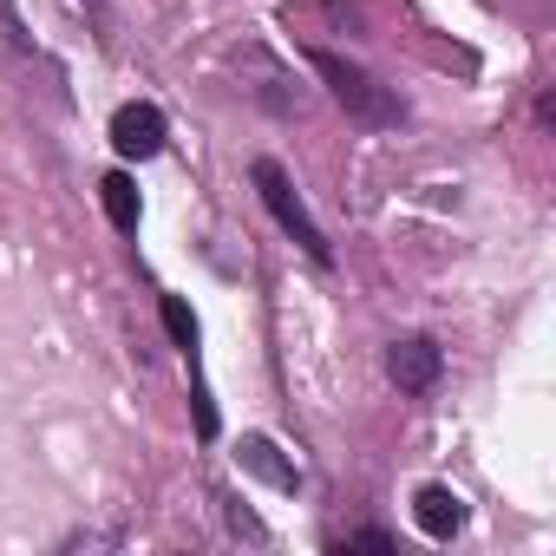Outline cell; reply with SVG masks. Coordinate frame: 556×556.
Wrapping results in <instances>:
<instances>
[{"instance_id": "6da1fadb", "label": "cell", "mask_w": 556, "mask_h": 556, "mask_svg": "<svg viewBox=\"0 0 556 556\" xmlns=\"http://www.w3.org/2000/svg\"><path fill=\"white\" fill-rule=\"evenodd\" d=\"M308 66L328 79V92L341 99V112L354 118V125H367V131H387V125H400L406 118V105L374 79V73H361L354 60H341V53H328V47H315L308 53Z\"/></svg>"}, {"instance_id": "7a4b0ae2", "label": "cell", "mask_w": 556, "mask_h": 556, "mask_svg": "<svg viewBox=\"0 0 556 556\" xmlns=\"http://www.w3.org/2000/svg\"><path fill=\"white\" fill-rule=\"evenodd\" d=\"M249 177H255V197L268 203V216L282 223V229H289V236H295V242H302V249H308V255H315L321 268H328V262H334V249H328V236L315 229V216L302 210V197H295L289 170L275 164V157H255V170H249Z\"/></svg>"}, {"instance_id": "3957f363", "label": "cell", "mask_w": 556, "mask_h": 556, "mask_svg": "<svg viewBox=\"0 0 556 556\" xmlns=\"http://www.w3.org/2000/svg\"><path fill=\"white\" fill-rule=\"evenodd\" d=\"M387 374H393L400 393H432L439 374H445V354H439V341H426V334H400V341L387 348Z\"/></svg>"}, {"instance_id": "277c9868", "label": "cell", "mask_w": 556, "mask_h": 556, "mask_svg": "<svg viewBox=\"0 0 556 556\" xmlns=\"http://www.w3.org/2000/svg\"><path fill=\"white\" fill-rule=\"evenodd\" d=\"M112 151H118V157H157V151H164V112H157V105H118V118H112Z\"/></svg>"}, {"instance_id": "5b68a950", "label": "cell", "mask_w": 556, "mask_h": 556, "mask_svg": "<svg viewBox=\"0 0 556 556\" xmlns=\"http://www.w3.org/2000/svg\"><path fill=\"white\" fill-rule=\"evenodd\" d=\"M413 517H419V530H426L432 543H452V536L465 530V497H458L452 484H426V491L413 497Z\"/></svg>"}, {"instance_id": "8992f818", "label": "cell", "mask_w": 556, "mask_h": 556, "mask_svg": "<svg viewBox=\"0 0 556 556\" xmlns=\"http://www.w3.org/2000/svg\"><path fill=\"white\" fill-rule=\"evenodd\" d=\"M99 203H105L112 229H138V184H131L125 170H112V177L99 184Z\"/></svg>"}, {"instance_id": "52a82bcc", "label": "cell", "mask_w": 556, "mask_h": 556, "mask_svg": "<svg viewBox=\"0 0 556 556\" xmlns=\"http://www.w3.org/2000/svg\"><path fill=\"white\" fill-rule=\"evenodd\" d=\"M242 465H249V471H262L275 491H295V484H302V478H295V465L275 458V445H268V439H242Z\"/></svg>"}, {"instance_id": "ba28073f", "label": "cell", "mask_w": 556, "mask_h": 556, "mask_svg": "<svg viewBox=\"0 0 556 556\" xmlns=\"http://www.w3.org/2000/svg\"><path fill=\"white\" fill-rule=\"evenodd\" d=\"M164 328H170V341L190 354L197 348V315H190V302L184 295H164Z\"/></svg>"}, {"instance_id": "9c48e42d", "label": "cell", "mask_w": 556, "mask_h": 556, "mask_svg": "<svg viewBox=\"0 0 556 556\" xmlns=\"http://www.w3.org/2000/svg\"><path fill=\"white\" fill-rule=\"evenodd\" d=\"M341 549H393V536H387V530H354Z\"/></svg>"}, {"instance_id": "30bf717a", "label": "cell", "mask_w": 556, "mask_h": 556, "mask_svg": "<svg viewBox=\"0 0 556 556\" xmlns=\"http://www.w3.org/2000/svg\"><path fill=\"white\" fill-rule=\"evenodd\" d=\"M229 530H242V536H255V543H262V536H268V530H262V523H255V517H249V510H242V504H229Z\"/></svg>"}]
</instances>
